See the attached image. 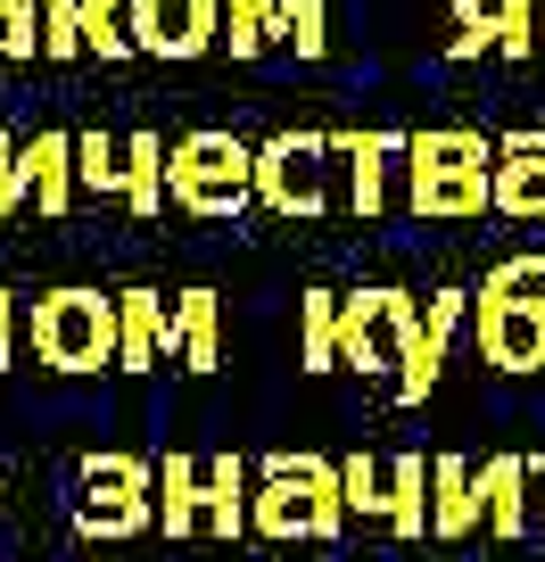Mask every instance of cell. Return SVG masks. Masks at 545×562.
<instances>
[{
  "mask_svg": "<svg viewBox=\"0 0 545 562\" xmlns=\"http://www.w3.org/2000/svg\"><path fill=\"white\" fill-rule=\"evenodd\" d=\"M496 215L545 224V133H504L496 140Z\"/></svg>",
  "mask_w": 545,
  "mask_h": 562,
  "instance_id": "30bf717a",
  "label": "cell"
},
{
  "mask_svg": "<svg viewBox=\"0 0 545 562\" xmlns=\"http://www.w3.org/2000/svg\"><path fill=\"white\" fill-rule=\"evenodd\" d=\"M455 34H488L496 58H537V0H446Z\"/></svg>",
  "mask_w": 545,
  "mask_h": 562,
  "instance_id": "5bb4252c",
  "label": "cell"
},
{
  "mask_svg": "<svg viewBox=\"0 0 545 562\" xmlns=\"http://www.w3.org/2000/svg\"><path fill=\"white\" fill-rule=\"evenodd\" d=\"M257 199L273 215H322L331 207V133L257 140Z\"/></svg>",
  "mask_w": 545,
  "mask_h": 562,
  "instance_id": "8992f818",
  "label": "cell"
},
{
  "mask_svg": "<svg viewBox=\"0 0 545 562\" xmlns=\"http://www.w3.org/2000/svg\"><path fill=\"white\" fill-rule=\"evenodd\" d=\"M158 529L166 538L207 529V463L182 456V447H166V463H158Z\"/></svg>",
  "mask_w": 545,
  "mask_h": 562,
  "instance_id": "2e32d148",
  "label": "cell"
},
{
  "mask_svg": "<svg viewBox=\"0 0 545 562\" xmlns=\"http://www.w3.org/2000/svg\"><path fill=\"white\" fill-rule=\"evenodd\" d=\"M529 496H537V521H545V456H529Z\"/></svg>",
  "mask_w": 545,
  "mask_h": 562,
  "instance_id": "e575fe53",
  "label": "cell"
},
{
  "mask_svg": "<svg viewBox=\"0 0 545 562\" xmlns=\"http://www.w3.org/2000/svg\"><path fill=\"white\" fill-rule=\"evenodd\" d=\"M405 207L422 224H463L496 207V140L472 124H422L405 133Z\"/></svg>",
  "mask_w": 545,
  "mask_h": 562,
  "instance_id": "7a4b0ae2",
  "label": "cell"
},
{
  "mask_svg": "<svg viewBox=\"0 0 545 562\" xmlns=\"http://www.w3.org/2000/svg\"><path fill=\"white\" fill-rule=\"evenodd\" d=\"M479 513H488V538H521L537 521V505H529V456L479 463Z\"/></svg>",
  "mask_w": 545,
  "mask_h": 562,
  "instance_id": "e0dca14e",
  "label": "cell"
},
{
  "mask_svg": "<svg viewBox=\"0 0 545 562\" xmlns=\"http://www.w3.org/2000/svg\"><path fill=\"white\" fill-rule=\"evenodd\" d=\"M463 323H472V290H430V306H422V339H430V348L446 356Z\"/></svg>",
  "mask_w": 545,
  "mask_h": 562,
  "instance_id": "4dcf8cb0",
  "label": "cell"
},
{
  "mask_svg": "<svg viewBox=\"0 0 545 562\" xmlns=\"http://www.w3.org/2000/svg\"><path fill=\"white\" fill-rule=\"evenodd\" d=\"M298 364L339 372V290H306L298 299Z\"/></svg>",
  "mask_w": 545,
  "mask_h": 562,
  "instance_id": "603a6c76",
  "label": "cell"
},
{
  "mask_svg": "<svg viewBox=\"0 0 545 562\" xmlns=\"http://www.w3.org/2000/svg\"><path fill=\"white\" fill-rule=\"evenodd\" d=\"M282 42L298 58H322L331 50V0H282Z\"/></svg>",
  "mask_w": 545,
  "mask_h": 562,
  "instance_id": "83f0119b",
  "label": "cell"
},
{
  "mask_svg": "<svg viewBox=\"0 0 545 562\" xmlns=\"http://www.w3.org/2000/svg\"><path fill=\"white\" fill-rule=\"evenodd\" d=\"M141 58H207L224 42V0H124Z\"/></svg>",
  "mask_w": 545,
  "mask_h": 562,
  "instance_id": "ba28073f",
  "label": "cell"
},
{
  "mask_svg": "<svg viewBox=\"0 0 545 562\" xmlns=\"http://www.w3.org/2000/svg\"><path fill=\"white\" fill-rule=\"evenodd\" d=\"M18 207H25V140L0 133V215H18Z\"/></svg>",
  "mask_w": 545,
  "mask_h": 562,
  "instance_id": "1f68e13d",
  "label": "cell"
},
{
  "mask_svg": "<svg viewBox=\"0 0 545 562\" xmlns=\"http://www.w3.org/2000/svg\"><path fill=\"white\" fill-rule=\"evenodd\" d=\"M472 339L496 372H545V299L529 290H472Z\"/></svg>",
  "mask_w": 545,
  "mask_h": 562,
  "instance_id": "52a82bcc",
  "label": "cell"
},
{
  "mask_svg": "<svg viewBox=\"0 0 545 562\" xmlns=\"http://www.w3.org/2000/svg\"><path fill=\"white\" fill-rule=\"evenodd\" d=\"M537 281H545V257H504L488 273V290H537Z\"/></svg>",
  "mask_w": 545,
  "mask_h": 562,
  "instance_id": "d6a6232c",
  "label": "cell"
},
{
  "mask_svg": "<svg viewBox=\"0 0 545 562\" xmlns=\"http://www.w3.org/2000/svg\"><path fill=\"white\" fill-rule=\"evenodd\" d=\"M388 529L405 546L430 538V463L422 456H388Z\"/></svg>",
  "mask_w": 545,
  "mask_h": 562,
  "instance_id": "44dd1931",
  "label": "cell"
},
{
  "mask_svg": "<svg viewBox=\"0 0 545 562\" xmlns=\"http://www.w3.org/2000/svg\"><path fill=\"white\" fill-rule=\"evenodd\" d=\"M422 339V299L413 290H355V299H339V364L348 372H388L397 381L405 348Z\"/></svg>",
  "mask_w": 545,
  "mask_h": 562,
  "instance_id": "5b68a950",
  "label": "cell"
},
{
  "mask_svg": "<svg viewBox=\"0 0 545 562\" xmlns=\"http://www.w3.org/2000/svg\"><path fill=\"white\" fill-rule=\"evenodd\" d=\"M75 480H83V496H158V463L124 456V447H91L75 463Z\"/></svg>",
  "mask_w": 545,
  "mask_h": 562,
  "instance_id": "d6986e66",
  "label": "cell"
},
{
  "mask_svg": "<svg viewBox=\"0 0 545 562\" xmlns=\"http://www.w3.org/2000/svg\"><path fill=\"white\" fill-rule=\"evenodd\" d=\"M75 182L100 199H124V140L116 133H75Z\"/></svg>",
  "mask_w": 545,
  "mask_h": 562,
  "instance_id": "d4e9b609",
  "label": "cell"
},
{
  "mask_svg": "<svg viewBox=\"0 0 545 562\" xmlns=\"http://www.w3.org/2000/svg\"><path fill=\"white\" fill-rule=\"evenodd\" d=\"M224 42L231 58H264L282 42V0H224Z\"/></svg>",
  "mask_w": 545,
  "mask_h": 562,
  "instance_id": "cb8c5ba5",
  "label": "cell"
},
{
  "mask_svg": "<svg viewBox=\"0 0 545 562\" xmlns=\"http://www.w3.org/2000/svg\"><path fill=\"white\" fill-rule=\"evenodd\" d=\"M42 50V0H0V67Z\"/></svg>",
  "mask_w": 545,
  "mask_h": 562,
  "instance_id": "f1b7e54d",
  "label": "cell"
},
{
  "mask_svg": "<svg viewBox=\"0 0 545 562\" xmlns=\"http://www.w3.org/2000/svg\"><path fill=\"white\" fill-rule=\"evenodd\" d=\"M331 158L348 166V207L381 215L388 207V175H405V133H331Z\"/></svg>",
  "mask_w": 545,
  "mask_h": 562,
  "instance_id": "9c48e42d",
  "label": "cell"
},
{
  "mask_svg": "<svg viewBox=\"0 0 545 562\" xmlns=\"http://www.w3.org/2000/svg\"><path fill=\"white\" fill-rule=\"evenodd\" d=\"M166 364H182V372H215V364H224V299H215V290H182V299H174Z\"/></svg>",
  "mask_w": 545,
  "mask_h": 562,
  "instance_id": "4fadbf2b",
  "label": "cell"
},
{
  "mask_svg": "<svg viewBox=\"0 0 545 562\" xmlns=\"http://www.w3.org/2000/svg\"><path fill=\"white\" fill-rule=\"evenodd\" d=\"M248 496H257V463L207 456V538H248Z\"/></svg>",
  "mask_w": 545,
  "mask_h": 562,
  "instance_id": "ac0fdd59",
  "label": "cell"
},
{
  "mask_svg": "<svg viewBox=\"0 0 545 562\" xmlns=\"http://www.w3.org/2000/svg\"><path fill=\"white\" fill-rule=\"evenodd\" d=\"M34 356L50 372H100L116 364V299L67 281V290H42L34 299Z\"/></svg>",
  "mask_w": 545,
  "mask_h": 562,
  "instance_id": "277c9868",
  "label": "cell"
},
{
  "mask_svg": "<svg viewBox=\"0 0 545 562\" xmlns=\"http://www.w3.org/2000/svg\"><path fill=\"white\" fill-rule=\"evenodd\" d=\"M339 488H348V513L388 521V463L381 456H348V463H339Z\"/></svg>",
  "mask_w": 545,
  "mask_h": 562,
  "instance_id": "4316f807",
  "label": "cell"
},
{
  "mask_svg": "<svg viewBox=\"0 0 545 562\" xmlns=\"http://www.w3.org/2000/svg\"><path fill=\"white\" fill-rule=\"evenodd\" d=\"M9 356H18V290H0V372H9Z\"/></svg>",
  "mask_w": 545,
  "mask_h": 562,
  "instance_id": "836d02e7",
  "label": "cell"
},
{
  "mask_svg": "<svg viewBox=\"0 0 545 562\" xmlns=\"http://www.w3.org/2000/svg\"><path fill=\"white\" fill-rule=\"evenodd\" d=\"M537 25H545V0H537Z\"/></svg>",
  "mask_w": 545,
  "mask_h": 562,
  "instance_id": "d590c367",
  "label": "cell"
},
{
  "mask_svg": "<svg viewBox=\"0 0 545 562\" xmlns=\"http://www.w3.org/2000/svg\"><path fill=\"white\" fill-rule=\"evenodd\" d=\"M83 58H100V67L133 58V25H124V0H83Z\"/></svg>",
  "mask_w": 545,
  "mask_h": 562,
  "instance_id": "484cf974",
  "label": "cell"
},
{
  "mask_svg": "<svg viewBox=\"0 0 545 562\" xmlns=\"http://www.w3.org/2000/svg\"><path fill=\"white\" fill-rule=\"evenodd\" d=\"M348 529V488L339 463L315 447H273L257 456V496H248V538L273 546H331Z\"/></svg>",
  "mask_w": 545,
  "mask_h": 562,
  "instance_id": "6da1fadb",
  "label": "cell"
},
{
  "mask_svg": "<svg viewBox=\"0 0 545 562\" xmlns=\"http://www.w3.org/2000/svg\"><path fill=\"white\" fill-rule=\"evenodd\" d=\"M472 529H488V513H479V463L463 456H430V538H472Z\"/></svg>",
  "mask_w": 545,
  "mask_h": 562,
  "instance_id": "7c38bea8",
  "label": "cell"
},
{
  "mask_svg": "<svg viewBox=\"0 0 545 562\" xmlns=\"http://www.w3.org/2000/svg\"><path fill=\"white\" fill-rule=\"evenodd\" d=\"M42 58H83V0H42Z\"/></svg>",
  "mask_w": 545,
  "mask_h": 562,
  "instance_id": "f546056e",
  "label": "cell"
},
{
  "mask_svg": "<svg viewBox=\"0 0 545 562\" xmlns=\"http://www.w3.org/2000/svg\"><path fill=\"white\" fill-rule=\"evenodd\" d=\"M124 207L141 215H166V140L158 133H124Z\"/></svg>",
  "mask_w": 545,
  "mask_h": 562,
  "instance_id": "ffe728a7",
  "label": "cell"
},
{
  "mask_svg": "<svg viewBox=\"0 0 545 562\" xmlns=\"http://www.w3.org/2000/svg\"><path fill=\"white\" fill-rule=\"evenodd\" d=\"M141 529H158V496H83L75 505V538H141Z\"/></svg>",
  "mask_w": 545,
  "mask_h": 562,
  "instance_id": "7402d4cb",
  "label": "cell"
},
{
  "mask_svg": "<svg viewBox=\"0 0 545 562\" xmlns=\"http://www.w3.org/2000/svg\"><path fill=\"white\" fill-rule=\"evenodd\" d=\"M75 133H34L25 140V199H34V215H67L75 207Z\"/></svg>",
  "mask_w": 545,
  "mask_h": 562,
  "instance_id": "9a60e30c",
  "label": "cell"
},
{
  "mask_svg": "<svg viewBox=\"0 0 545 562\" xmlns=\"http://www.w3.org/2000/svg\"><path fill=\"white\" fill-rule=\"evenodd\" d=\"M166 339H174V306H166V290H116V372L166 364Z\"/></svg>",
  "mask_w": 545,
  "mask_h": 562,
  "instance_id": "8fae6325",
  "label": "cell"
},
{
  "mask_svg": "<svg viewBox=\"0 0 545 562\" xmlns=\"http://www.w3.org/2000/svg\"><path fill=\"white\" fill-rule=\"evenodd\" d=\"M166 199L182 215H240L257 199V140L240 133H182L166 149Z\"/></svg>",
  "mask_w": 545,
  "mask_h": 562,
  "instance_id": "3957f363",
  "label": "cell"
}]
</instances>
